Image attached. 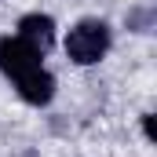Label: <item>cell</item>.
Listing matches in <instances>:
<instances>
[{
  "label": "cell",
  "instance_id": "1",
  "mask_svg": "<svg viewBox=\"0 0 157 157\" xmlns=\"http://www.w3.org/2000/svg\"><path fill=\"white\" fill-rule=\"evenodd\" d=\"M106 48H110V29H106V22H95V18H84L80 26L70 29V37H66V51H70V59L80 62V66L99 62L106 55Z\"/></svg>",
  "mask_w": 157,
  "mask_h": 157
},
{
  "label": "cell",
  "instance_id": "2",
  "mask_svg": "<svg viewBox=\"0 0 157 157\" xmlns=\"http://www.w3.org/2000/svg\"><path fill=\"white\" fill-rule=\"evenodd\" d=\"M0 66H4V73L11 80H18V77H26V73H33V70H40V51L33 44H26L22 37L4 40L0 44Z\"/></svg>",
  "mask_w": 157,
  "mask_h": 157
},
{
  "label": "cell",
  "instance_id": "3",
  "mask_svg": "<svg viewBox=\"0 0 157 157\" xmlns=\"http://www.w3.org/2000/svg\"><path fill=\"white\" fill-rule=\"evenodd\" d=\"M18 37L26 40V44H33L37 51H44V48H51V40H55V22H51L48 15H26V18L18 22Z\"/></svg>",
  "mask_w": 157,
  "mask_h": 157
},
{
  "label": "cell",
  "instance_id": "4",
  "mask_svg": "<svg viewBox=\"0 0 157 157\" xmlns=\"http://www.w3.org/2000/svg\"><path fill=\"white\" fill-rule=\"evenodd\" d=\"M15 84H18V95H22L26 102H33V106L48 102V99L55 95V80H51V73H44V70H33V73L18 77Z\"/></svg>",
  "mask_w": 157,
  "mask_h": 157
}]
</instances>
